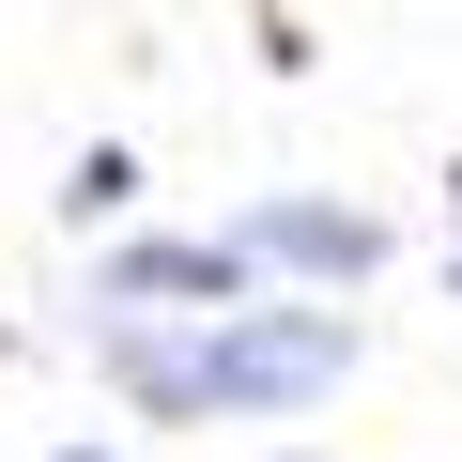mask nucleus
Here are the masks:
<instances>
[{
  "mask_svg": "<svg viewBox=\"0 0 462 462\" xmlns=\"http://www.w3.org/2000/svg\"><path fill=\"white\" fill-rule=\"evenodd\" d=\"M447 216H462V170H447Z\"/></svg>",
  "mask_w": 462,
  "mask_h": 462,
  "instance_id": "6",
  "label": "nucleus"
},
{
  "mask_svg": "<svg viewBox=\"0 0 462 462\" xmlns=\"http://www.w3.org/2000/svg\"><path fill=\"white\" fill-rule=\"evenodd\" d=\"M231 231H247V263H263V278H309V309H339L355 278H385V216H370V200H309V185H263V200L231 216Z\"/></svg>",
  "mask_w": 462,
  "mask_h": 462,
  "instance_id": "3",
  "label": "nucleus"
},
{
  "mask_svg": "<svg viewBox=\"0 0 462 462\" xmlns=\"http://www.w3.org/2000/svg\"><path fill=\"white\" fill-rule=\"evenodd\" d=\"M278 462H309V447H278Z\"/></svg>",
  "mask_w": 462,
  "mask_h": 462,
  "instance_id": "7",
  "label": "nucleus"
},
{
  "mask_svg": "<svg viewBox=\"0 0 462 462\" xmlns=\"http://www.w3.org/2000/svg\"><path fill=\"white\" fill-rule=\"evenodd\" d=\"M124 200H139V154H124V139H93V154L62 170V216L93 231V216H124Z\"/></svg>",
  "mask_w": 462,
  "mask_h": 462,
  "instance_id": "4",
  "label": "nucleus"
},
{
  "mask_svg": "<svg viewBox=\"0 0 462 462\" xmlns=\"http://www.w3.org/2000/svg\"><path fill=\"white\" fill-rule=\"evenodd\" d=\"M47 462H124V447H93V431H78V447H47Z\"/></svg>",
  "mask_w": 462,
  "mask_h": 462,
  "instance_id": "5",
  "label": "nucleus"
},
{
  "mask_svg": "<svg viewBox=\"0 0 462 462\" xmlns=\"http://www.w3.org/2000/svg\"><path fill=\"white\" fill-rule=\"evenodd\" d=\"M355 355H370V324L309 309V293H278L247 324H93V370L139 416H309L355 385Z\"/></svg>",
  "mask_w": 462,
  "mask_h": 462,
  "instance_id": "1",
  "label": "nucleus"
},
{
  "mask_svg": "<svg viewBox=\"0 0 462 462\" xmlns=\"http://www.w3.org/2000/svg\"><path fill=\"white\" fill-rule=\"evenodd\" d=\"M447 293H462V263H447Z\"/></svg>",
  "mask_w": 462,
  "mask_h": 462,
  "instance_id": "8",
  "label": "nucleus"
},
{
  "mask_svg": "<svg viewBox=\"0 0 462 462\" xmlns=\"http://www.w3.org/2000/svg\"><path fill=\"white\" fill-rule=\"evenodd\" d=\"M247 309H278L247 231H124L93 263V324H247Z\"/></svg>",
  "mask_w": 462,
  "mask_h": 462,
  "instance_id": "2",
  "label": "nucleus"
}]
</instances>
